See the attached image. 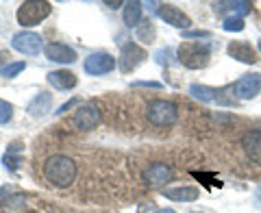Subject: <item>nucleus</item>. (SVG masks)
<instances>
[{"mask_svg": "<svg viewBox=\"0 0 261 213\" xmlns=\"http://www.w3.org/2000/svg\"><path fill=\"white\" fill-rule=\"evenodd\" d=\"M259 50H261V39H259Z\"/></svg>", "mask_w": 261, "mask_h": 213, "instance_id": "7c9ffc66", "label": "nucleus"}, {"mask_svg": "<svg viewBox=\"0 0 261 213\" xmlns=\"http://www.w3.org/2000/svg\"><path fill=\"white\" fill-rule=\"evenodd\" d=\"M163 196L170 200H178V202H192L200 196V192L196 187H170V190H163Z\"/></svg>", "mask_w": 261, "mask_h": 213, "instance_id": "dca6fc26", "label": "nucleus"}, {"mask_svg": "<svg viewBox=\"0 0 261 213\" xmlns=\"http://www.w3.org/2000/svg\"><path fill=\"white\" fill-rule=\"evenodd\" d=\"M48 83L57 89H72V87H76V76L68 70H57L48 74Z\"/></svg>", "mask_w": 261, "mask_h": 213, "instance_id": "2eb2a0df", "label": "nucleus"}, {"mask_svg": "<svg viewBox=\"0 0 261 213\" xmlns=\"http://www.w3.org/2000/svg\"><path fill=\"white\" fill-rule=\"evenodd\" d=\"M154 213H176L174 209H159V211H154Z\"/></svg>", "mask_w": 261, "mask_h": 213, "instance_id": "c85d7f7f", "label": "nucleus"}, {"mask_svg": "<svg viewBox=\"0 0 261 213\" xmlns=\"http://www.w3.org/2000/svg\"><path fill=\"white\" fill-rule=\"evenodd\" d=\"M224 31H244V18H240V15L226 18L224 20Z\"/></svg>", "mask_w": 261, "mask_h": 213, "instance_id": "4be33fe9", "label": "nucleus"}, {"mask_svg": "<svg viewBox=\"0 0 261 213\" xmlns=\"http://www.w3.org/2000/svg\"><path fill=\"white\" fill-rule=\"evenodd\" d=\"M107 5H109V7H111V9H118V7H120V5H122V3H107Z\"/></svg>", "mask_w": 261, "mask_h": 213, "instance_id": "c756f323", "label": "nucleus"}, {"mask_svg": "<svg viewBox=\"0 0 261 213\" xmlns=\"http://www.w3.org/2000/svg\"><path fill=\"white\" fill-rule=\"evenodd\" d=\"M235 9L240 11V18H242V15L252 11V3H235Z\"/></svg>", "mask_w": 261, "mask_h": 213, "instance_id": "393cba45", "label": "nucleus"}, {"mask_svg": "<svg viewBox=\"0 0 261 213\" xmlns=\"http://www.w3.org/2000/svg\"><path fill=\"white\" fill-rule=\"evenodd\" d=\"M185 37L187 39H192V37H209V33L207 31H187Z\"/></svg>", "mask_w": 261, "mask_h": 213, "instance_id": "a878e982", "label": "nucleus"}, {"mask_svg": "<svg viewBox=\"0 0 261 213\" xmlns=\"http://www.w3.org/2000/svg\"><path fill=\"white\" fill-rule=\"evenodd\" d=\"M242 146H244V150H246L248 159H252L261 166V130H250V133H246L242 139Z\"/></svg>", "mask_w": 261, "mask_h": 213, "instance_id": "4468645a", "label": "nucleus"}, {"mask_svg": "<svg viewBox=\"0 0 261 213\" xmlns=\"http://www.w3.org/2000/svg\"><path fill=\"white\" fill-rule=\"evenodd\" d=\"M11 59V55H9V50H0V65H3L5 61H9Z\"/></svg>", "mask_w": 261, "mask_h": 213, "instance_id": "cd10ccee", "label": "nucleus"}, {"mask_svg": "<svg viewBox=\"0 0 261 213\" xmlns=\"http://www.w3.org/2000/svg\"><path fill=\"white\" fill-rule=\"evenodd\" d=\"M100 122V111H98L96 104H85L76 109V113L68 120V126L74 130H92L98 126Z\"/></svg>", "mask_w": 261, "mask_h": 213, "instance_id": "39448f33", "label": "nucleus"}, {"mask_svg": "<svg viewBox=\"0 0 261 213\" xmlns=\"http://www.w3.org/2000/svg\"><path fill=\"white\" fill-rule=\"evenodd\" d=\"M144 59H146V50L137 46L135 42H130V44H126V46H122L120 70L124 72V74H128V72H130V70H135Z\"/></svg>", "mask_w": 261, "mask_h": 213, "instance_id": "423d86ee", "label": "nucleus"}, {"mask_svg": "<svg viewBox=\"0 0 261 213\" xmlns=\"http://www.w3.org/2000/svg\"><path fill=\"white\" fill-rule=\"evenodd\" d=\"M159 18L166 20L168 24H172V26H176V29H187L192 24V20L187 18L181 9H176V7H172V5H161L159 7Z\"/></svg>", "mask_w": 261, "mask_h": 213, "instance_id": "9b49d317", "label": "nucleus"}, {"mask_svg": "<svg viewBox=\"0 0 261 213\" xmlns=\"http://www.w3.org/2000/svg\"><path fill=\"white\" fill-rule=\"evenodd\" d=\"M124 22L126 26H135L142 22V5L140 3H128L124 9Z\"/></svg>", "mask_w": 261, "mask_h": 213, "instance_id": "6ab92c4d", "label": "nucleus"}, {"mask_svg": "<svg viewBox=\"0 0 261 213\" xmlns=\"http://www.w3.org/2000/svg\"><path fill=\"white\" fill-rule=\"evenodd\" d=\"M116 68V59L107 52H96L85 59V72L89 74H107Z\"/></svg>", "mask_w": 261, "mask_h": 213, "instance_id": "1a4fd4ad", "label": "nucleus"}, {"mask_svg": "<svg viewBox=\"0 0 261 213\" xmlns=\"http://www.w3.org/2000/svg\"><path fill=\"white\" fill-rule=\"evenodd\" d=\"M20 163H22V159H20V157H13V154H9V152L5 154V166L9 168V170H18Z\"/></svg>", "mask_w": 261, "mask_h": 213, "instance_id": "b1692460", "label": "nucleus"}, {"mask_svg": "<svg viewBox=\"0 0 261 213\" xmlns=\"http://www.w3.org/2000/svg\"><path fill=\"white\" fill-rule=\"evenodd\" d=\"M53 11L50 3H22L18 9V22L22 26H37L39 22H44Z\"/></svg>", "mask_w": 261, "mask_h": 213, "instance_id": "20e7f679", "label": "nucleus"}, {"mask_svg": "<svg viewBox=\"0 0 261 213\" xmlns=\"http://www.w3.org/2000/svg\"><path fill=\"white\" fill-rule=\"evenodd\" d=\"M27 68V63L24 61H15V63H9V65H5L3 68V72H0V74L3 76H7V78H13L15 74H20V72Z\"/></svg>", "mask_w": 261, "mask_h": 213, "instance_id": "412c9836", "label": "nucleus"}, {"mask_svg": "<svg viewBox=\"0 0 261 213\" xmlns=\"http://www.w3.org/2000/svg\"><path fill=\"white\" fill-rule=\"evenodd\" d=\"M233 92H235V96H238V98H244V100L255 98L261 92V74H246V76H242L238 83H235Z\"/></svg>", "mask_w": 261, "mask_h": 213, "instance_id": "9d476101", "label": "nucleus"}, {"mask_svg": "<svg viewBox=\"0 0 261 213\" xmlns=\"http://www.w3.org/2000/svg\"><path fill=\"white\" fill-rule=\"evenodd\" d=\"M135 33H137V39L144 42V44H150L152 39H154V26H152L150 20H142L140 24H137Z\"/></svg>", "mask_w": 261, "mask_h": 213, "instance_id": "aec40b11", "label": "nucleus"}, {"mask_svg": "<svg viewBox=\"0 0 261 213\" xmlns=\"http://www.w3.org/2000/svg\"><path fill=\"white\" fill-rule=\"evenodd\" d=\"M146 118L152 126L168 128L178 120V109L172 100H163V98H154L146 104Z\"/></svg>", "mask_w": 261, "mask_h": 213, "instance_id": "f03ea898", "label": "nucleus"}, {"mask_svg": "<svg viewBox=\"0 0 261 213\" xmlns=\"http://www.w3.org/2000/svg\"><path fill=\"white\" fill-rule=\"evenodd\" d=\"M13 48L15 50H20L22 55H37L39 50H42V37L37 35V33H29V31H24V33H18V35L13 37Z\"/></svg>", "mask_w": 261, "mask_h": 213, "instance_id": "0eeeda50", "label": "nucleus"}, {"mask_svg": "<svg viewBox=\"0 0 261 213\" xmlns=\"http://www.w3.org/2000/svg\"><path fill=\"white\" fill-rule=\"evenodd\" d=\"M11 113H13V107L9 102L0 100V124H7L11 120Z\"/></svg>", "mask_w": 261, "mask_h": 213, "instance_id": "5701e85b", "label": "nucleus"}, {"mask_svg": "<svg viewBox=\"0 0 261 213\" xmlns=\"http://www.w3.org/2000/svg\"><path fill=\"white\" fill-rule=\"evenodd\" d=\"M50 104H53V96L50 94H37L31 100V104L27 107V111L31 113L33 118H39V116H44V113L50 111Z\"/></svg>", "mask_w": 261, "mask_h": 213, "instance_id": "f3484780", "label": "nucleus"}, {"mask_svg": "<svg viewBox=\"0 0 261 213\" xmlns=\"http://www.w3.org/2000/svg\"><path fill=\"white\" fill-rule=\"evenodd\" d=\"M46 57L50 61H57V63H72V61H76V52L72 50L70 46L59 44V42L46 46Z\"/></svg>", "mask_w": 261, "mask_h": 213, "instance_id": "ddd939ff", "label": "nucleus"}, {"mask_svg": "<svg viewBox=\"0 0 261 213\" xmlns=\"http://www.w3.org/2000/svg\"><path fill=\"white\" fill-rule=\"evenodd\" d=\"M178 61L190 70H200L209 63V48L200 42H183L178 48Z\"/></svg>", "mask_w": 261, "mask_h": 213, "instance_id": "7ed1b4c3", "label": "nucleus"}, {"mask_svg": "<svg viewBox=\"0 0 261 213\" xmlns=\"http://www.w3.org/2000/svg\"><path fill=\"white\" fill-rule=\"evenodd\" d=\"M226 52L242 63H257V52L248 42H231L226 48Z\"/></svg>", "mask_w": 261, "mask_h": 213, "instance_id": "f8f14e48", "label": "nucleus"}, {"mask_svg": "<svg viewBox=\"0 0 261 213\" xmlns=\"http://www.w3.org/2000/svg\"><path fill=\"white\" fill-rule=\"evenodd\" d=\"M79 176V163L63 152L50 154L42 163V178L55 190H68Z\"/></svg>", "mask_w": 261, "mask_h": 213, "instance_id": "f257e3e1", "label": "nucleus"}, {"mask_svg": "<svg viewBox=\"0 0 261 213\" xmlns=\"http://www.w3.org/2000/svg\"><path fill=\"white\" fill-rule=\"evenodd\" d=\"M190 92L194 94V98H198V100H202V102H214L220 98L218 89H211V87H205V85H192Z\"/></svg>", "mask_w": 261, "mask_h": 213, "instance_id": "a211bd4d", "label": "nucleus"}, {"mask_svg": "<svg viewBox=\"0 0 261 213\" xmlns=\"http://www.w3.org/2000/svg\"><path fill=\"white\" fill-rule=\"evenodd\" d=\"M172 176H174V172L172 168L168 166V163H152V166L146 170V185L148 187H161V185H166L172 181Z\"/></svg>", "mask_w": 261, "mask_h": 213, "instance_id": "6e6552de", "label": "nucleus"}, {"mask_svg": "<svg viewBox=\"0 0 261 213\" xmlns=\"http://www.w3.org/2000/svg\"><path fill=\"white\" fill-rule=\"evenodd\" d=\"M76 102H79V100H76V98H72V100H68V102H65V104L61 107V109H59V113H63V111H68V109H70V107H74Z\"/></svg>", "mask_w": 261, "mask_h": 213, "instance_id": "bb28decb", "label": "nucleus"}]
</instances>
